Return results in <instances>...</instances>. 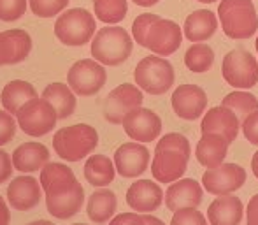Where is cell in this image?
I'll return each mask as SVG.
<instances>
[{"label":"cell","mask_w":258,"mask_h":225,"mask_svg":"<svg viewBox=\"0 0 258 225\" xmlns=\"http://www.w3.org/2000/svg\"><path fill=\"white\" fill-rule=\"evenodd\" d=\"M221 106L234 111L242 125V122H244L251 112L258 111V100H256V97L249 92H232L221 100Z\"/></svg>","instance_id":"31"},{"label":"cell","mask_w":258,"mask_h":225,"mask_svg":"<svg viewBox=\"0 0 258 225\" xmlns=\"http://www.w3.org/2000/svg\"><path fill=\"white\" fill-rule=\"evenodd\" d=\"M183 42V30L172 20L158 18L153 21L144 39L143 48H148L158 57H170L181 48Z\"/></svg>","instance_id":"12"},{"label":"cell","mask_w":258,"mask_h":225,"mask_svg":"<svg viewBox=\"0 0 258 225\" xmlns=\"http://www.w3.org/2000/svg\"><path fill=\"white\" fill-rule=\"evenodd\" d=\"M246 220H248V225H258V194L255 197H251V201L248 202Z\"/></svg>","instance_id":"41"},{"label":"cell","mask_w":258,"mask_h":225,"mask_svg":"<svg viewBox=\"0 0 258 225\" xmlns=\"http://www.w3.org/2000/svg\"><path fill=\"white\" fill-rule=\"evenodd\" d=\"M126 136L137 143H151L162 132V120L155 111L139 107L132 111L123 122Z\"/></svg>","instance_id":"14"},{"label":"cell","mask_w":258,"mask_h":225,"mask_svg":"<svg viewBox=\"0 0 258 225\" xmlns=\"http://www.w3.org/2000/svg\"><path fill=\"white\" fill-rule=\"evenodd\" d=\"M116 208H118L116 194L107 190V188H102V190H97L90 195L88 204H86V213H88V218L93 223L100 225L109 222L114 216Z\"/></svg>","instance_id":"27"},{"label":"cell","mask_w":258,"mask_h":225,"mask_svg":"<svg viewBox=\"0 0 258 225\" xmlns=\"http://www.w3.org/2000/svg\"><path fill=\"white\" fill-rule=\"evenodd\" d=\"M163 199V190L151 180H137L126 192V204L137 213L156 211Z\"/></svg>","instance_id":"18"},{"label":"cell","mask_w":258,"mask_h":225,"mask_svg":"<svg viewBox=\"0 0 258 225\" xmlns=\"http://www.w3.org/2000/svg\"><path fill=\"white\" fill-rule=\"evenodd\" d=\"M16 127L18 122L9 111H0V146H4L13 139L16 134Z\"/></svg>","instance_id":"37"},{"label":"cell","mask_w":258,"mask_h":225,"mask_svg":"<svg viewBox=\"0 0 258 225\" xmlns=\"http://www.w3.org/2000/svg\"><path fill=\"white\" fill-rule=\"evenodd\" d=\"M99 146V134L92 125L76 123L60 129L53 137V148L65 162H79Z\"/></svg>","instance_id":"4"},{"label":"cell","mask_w":258,"mask_h":225,"mask_svg":"<svg viewBox=\"0 0 258 225\" xmlns=\"http://www.w3.org/2000/svg\"><path fill=\"white\" fill-rule=\"evenodd\" d=\"M204 192L197 180L186 178L177 180L167 188L165 192V204L170 211H179L184 208H197L202 202Z\"/></svg>","instance_id":"19"},{"label":"cell","mask_w":258,"mask_h":225,"mask_svg":"<svg viewBox=\"0 0 258 225\" xmlns=\"http://www.w3.org/2000/svg\"><path fill=\"white\" fill-rule=\"evenodd\" d=\"M71 0H30V9L39 18H53L60 14Z\"/></svg>","instance_id":"33"},{"label":"cell","mask_w":258,"mask_h":225,"mask_svg":"<svg viewBox=\"0 0 258 225\" xmlns=\"http://www.w3.org/2000/svg\"><path fill=\"white\" fill-rule=\"evenodd\" d=\"M107 72L104 65L92 58L78 60L67 72V83L76 95L92 97L104 88Z\"/></svg>","instance_id":"10"},{"label":"cell","mask_w":258,"mask_h":225,"mask_svg":"<svg viewBox=\"0 0 258 225\" xmlns=\"http://www.w3.org/2000/svg\"><path fill=\"white\" fill-rule=\"evenodd\" d=\"M35 97H37V92L30 83L23 81V79H14L4 86L0 102H2L4 109L9 111L11 115H16L25 104L30 102Z\"/></svg>","instance_id":"26"},{"label":"cell","mask_w":258,"mask_h":225,"mask_svg":"<svg viewBox=\"0 0 258 225\" xmlns=\"http://www.w3.org/2000/svg\"><path fill=\"white\" fill-rule=\"evenodd\" d=\"M143 107V92L139 86L123 83L116 86L104 100V118L109 123L123 125L125 118L132 111Z\"/></svg>","instance_id":"11"},{"label":"cell","mask_w":258,"mask_h":225,"mask_svg":"<svg viewBox=\"0 0 258 225\" xmlns=\"http://www.w3.org/2000/svg\"><path fill=\"white\" fill-rule=\"evenodd\" d=\"M170 102L179 118L197 120L207 107V95L197 85H181L172 92Z\"/></svg>","instance_id":"16"},{"label":"cell","mask_w":258,"mask_h":225,"mask_svg":"<svg viewBox=\"0 0 258 225\" xmlns=\"http://www.w3.org/2000/svg\"><path fill=\"white\" fill-rule=\"evenodd\" d=\"M134 42L130 34L121 27H104L92 41V57L102 65L116 67L128 60Z\"/></svg>","instance_id":"5"},{"label":"cell","mask_w":258,"mask_h":225,"mask_svg":"<svg viewBox=\"0 0 258 225\" xmlns=\"http://www.w3.org/2000/svg\"><path fill=\"white\" fill-rule=\"evenodd\" d=\"M42 185L34 176H18L7 187V202L18 211H30L42 199Z\"/></svg>","instance_id":"15"},{"label":"cell","mask_w":258,"mask_h":225,"mask_svg":"<svg viewBox=\"0 0 258 225\" xmlns=\"http://www.w3.org/2000/svg\"><path fill=\"white\" fill-rule=\"evenodd\" d=\"M58 120L60 118H58L56 109H54L53 104L49 100H46L44 97L42 99L35 97V99L27 102L16 112L18 127L27 136L32 137H42L46 134H49L56 127Z\"/></svg>","instance_id":"8"},{"label":"cell","mask_w":258,"mask_h":225,"mask_svg":"<svg viewBox=\"0 0 258 225\" xmlns=\"http://www.w3.org/2000/svg\"><path fill=\"white\" fill-rule=\"evenodd\" d=\"M221 74L225 81L234 88H253L258 83V62L248 49H232L223 58Z\"/></svg>","instance_id":"9"},{"label":"cell","mask_w":258,"mask_h":225,"mask_svg":"<svg viewBox=\"0 0 258 225\" xmlns=\"http://www.w3.org/2000/svg\"><path fill=\"white\" fill-rule=\"evenodd\" d=\"M241 127H242V134H244L246 139L256 146L258 144V111L251 112V115L242 122Z\"/></svg>","instance_id":"38"},{"label":"cell","mask_w":258,"mask_h":225,"mask_svg":"<svg viewBox=\"0 0 258 225\" xmlns=\"http://www.w3.org/2000/svg\"><path fill=\"white\" fill-rule=\"evenodd\" d=\"M27 11V0H0V20L16 21Z\"/></svg>","instance_id":"35"},{"label":"cell","mask_w":258,"mask_h":225,"mask_svg":"<svg viewBox=\"0 0 258 225\" xmlns=\"http://www.w3.org/2000/svg\"><path fill=\"white\" fill-rule=\"evenodd\" d=\"M251 169H253V173H255V176L258 178V151L251 158Z\"/></svg>","instance_id":"45"},{"label":"cell","mask_w":258,"mask_h":225,"mask_svg":"<svg viewBox=\"0 0 258 225\" xmlns=\"http://www.w3.org/2000/svg\"><path fill=\"white\" fill-rule=\"evenodd\" d=\"M216 14L209 9L194 11L184 21V35L190 42H206L216 34Z\"/></svg>","instance_id":"25"},{"label":"cell","mask_w":258,"mask_h":225,"mask_svg":"<svg viewBox=\"0 0 258 225\" xmlns=\"http://www.w3.org/2000/svg\"><path fill=\"white\" fill-rule=\"evenodd\" d=\"M93 9L102 23L116 25L125 20L128 13V0H93Z\"/></svg>","instance_id":"30"},{"label":"cell","mask_w":258,"mask_h":225,"mask_svg":"<svg viewBox=\"0 0 258 225\" xmlns=\"http://www.w3.org/2000/svg\"><path fill=\"white\" fill-rule=\"evenodd\" d=\"M244 206L235 195H218L207 208V220L211 225H239L242 222Z\"/></svg>","instance_id":"21"},{"label":"cell","mask_w":258,"mask_h":225,"mask_svg":"<svg viewBox=\"0 0 258 225\" xmlns=\"http://www.w3.org/2000/svg\"><path fill=\"white\" fill-rule=\"evenodd\" d=\"M74 225H86V223H74Z\"/></svg>","instance_id":"49"},{"label":"cell","mask_w":258,"mask_h":225,"mask_svg":"<svg viewBox=\"0 0 258 225\" xmlns=\"http://www.w3.org/2000/svg\"><path fill=\"white\" fill-rule=\"evenodd\" d=\"M191 148L186 136L177 132L165 134L155 148L151 174L158 183H174L188 169Z\"/></svg>","instance_id":"2"},{"label":"cell","mask_w":258,"mask_h":225,"mask_svg":"<svg viewBox=\"0 0 258 225\" xmlns=\"http://www.w3.org/2000/svg\"><path fill=\"white\" fill-rule=\"evenodd\" d=\"M197 2H202V4H211V2H214V0H197Z\"/></svg>","instance_id":"47"},{"label":"cell","mask_w":258,"mask_h":225,"mask_svg":"<svg viewBox=\"0 0 258 225\" xmlns=\"http://www.w3.org/2000/svg\"><path fill=\"white\" fill-rule=\"evenodd\" d=\"M143 215H144V223L146 225H165L162 220L156 218V216H153V215H148V213H143Z\"/></svg>","instance_id":"43"},{"label":"cell","mask_w":258,"mask_h":225,"mask_svg":"<svg viewBox=\"0 0 258 225\" xmlns=\"http://www.w3.org/2000/svg\"><path fill=\"white\" fill-rule=\"evenodd\" d=\"M13 157H9V153L0 150V183H6L11 178V174H13Z\"/></svg>","instance_id":"40"},{"label":"cell","mask_w":258,"mask_h":225,"mask_svg":"<svg viewBox=\"0 0 258 225\" xmlns=\"http://www.w3.org/2000/svg\"><path fill=\"white\" fill-rule=\"evenodd\" d=\"M116 165L105 155H92L85 164V178L93 187H107L116 176Z\"/></svg>","instance_id":"28"},{"label":"cell","mask_w":258,"mask_h":225,"mask_svg":"<svg viewBox=\"0 0 258 225\" xmlns=\"http://www.w3.org/2000/svg\"><path fill=\"white\" fill-rule=\"evenodd\" d=\"M246 183V171L237 164H221L202 174V185L213 195H227Z\"/></svg>","instance_id":"13"},{"label":"cell","mask_w":258,"mask_h":225,"mask_svg":"<svg viewBox=\"0 0 258 225\" xmlns=\"http://www.w3.org/2000/svg\"><path fill=\"white\" fill-rule=\"evenodd\" d=\"M132 2L141 7H151V6H155V4H158L160 0H132Z\"/></svg>","instance_id":"44"},{"label":"cell","mask_w":258,"mask_h":225,"mask_svg":"<svg viewBox=\"0 0 258 225\" xmlns=\"http://www.w3.org/2000/svg\"><path fill=\"white\" fill-rule=\"evenodd\" d=\"M158 18H160L158 14L144 13V14H139V16L134 20V23H132V37L139 46L144 44V39H146V34H148V30H150L151 23L158 20Z\"/></svg>","instance_id":"34"},{"label":"cell","mask_w":258,"mask_h":225,"mask_svg":"<svg viewBox=\"0 0 258 225\" xmlns=\"http://www.w3.org/2000/svg\"><path fill=\"white\" fill-rule=\"evenodd\" d=\"M28 225H54V223L49 222V220H37V222H30Z\"/></svg>","instance_id":"46"},{"label":"cell","mask_w":258,"mask_h":225,"mask_svg":"<svg viewBox=\"0 0 258 225\" xmlns=\"http://www.w3.org/2000/svg\"><path fill=\"white\" fill-rule=\"evenodd\" d=\"M42 97L53 104V107L58 112V118L65 120L76 109V95L72 88L63 83H51L44 88Z\"/></svg>","instance_id":"29"},{"label":"cell","mask_w":258,"mask_h":225,"mask_svg":"<svg viewBox=\"0 0 258 225\" xmlns=\"http://www.w3.org/2000/svg\"><path fill=\"white\" fill-rule=\"evenodd\" d=\"M214 64V51L204 42H195L190 46L184 55V65L190 69L191 72H207Z\"/></svg>","instance_id":"32"},{"label":"cell","mask_w":258,"mask_h":225,"mask_svg":"<svg viewBox=\"0 0 258 225\" xmlns=\"http://www.w3.org/2000/svg\"><path fill=\"white\" fill-rule=\"evenodd\" d=\"M218 16L225 35L234 41L251 39L258 30V14L253 0H221Z\"/></svg>","instance_id":"3"},{"label":"cell","mask_w":258,"mask_h":225,"mask_svg":"<svg viewBox=\"0 0 258 225\" xmlns=\"http://www.w3.org/2000/svg\"><path fill=\"white\" fill-rule=\"evenodd\" d=\"M136 85L150 95H163L174 85L176 72L167 58L153 55L144 57L134 71Z\"/></svg>","instance_id":"6"},{"label":"cell","mask_w":258,"mask_h":225,"mask_svg":"<svg viewBox=\"0 0 258 225\" xmlns=\"http://www.w3.org/2000/svg\"><path fill=\"white\" fill-rule=\"evenodd\" d=\"M228 146H230V141L223 134H216V132L202 134L201 141L197 144V150H195L197 162L207 169L218 167V165L223 164L225 157H227Z\"/></svg>","instance_id":"22"},{"label":"cell","mask_w":258,"mask_h":225,"mask_svg":"<svg viewBox=\"0 0 258 225\" xmlns=\"http://www.w3.org/2000/svg\"><path fill=\"white\" fill-rule=\"evenodd\" d=\"M150 164V151L141 143H125L116 150L114 165L119 176L136 178L141 176Z\"/></svg>","instance_id":"17"},{"label":"cell","mask_w":258,"mask_h":225,"mask_svg":"<svg viewBox=\"0 0 258 225\" xmlns=\"http://www.w3.org/2000/svg\"><path fill=\"white\" fill-rule=\"evenodd\" d=\"M9 220H11L9 208H7L6 201H4L2 195H0V225H9Z\"/></svg>","instance_id":"42"},{"label":"cell","mask_w":258,"mask_h":225,"mask_svg":"<svg viewBox=\"0 0 258 225\" xmlns=\"http://www.w3.org/2000/svg\"><path fill=\"white\" fill-rule=\"evenodd\" d=\"M109 225H146L144 223V215L139 213H121L114 216Z\"/></svg>","instance_id":"39"},{"label":"cell","mask_w":258,"mask_h":225,"mask_svg":"<svg viewBox=\"0 0 258 225\" xmlns=\"http://www.w3.org/2000/svg\"><path fill=\"white\" fill-rule=\"evenodd\" d=\"M32 51V37L25 30L0 32V65H13L27 60Z\"/></svg>","instance_id":"20"},{"label":"cell","mask_w":258,"mask_h":225,"mask_svg":"<svg viewBox=\"0 0 258 225\" xmlns=\"http://www.w3.org/2000/svg\"><path fill=\"white\" fill-rule=\"evenodd\" d=\"M95 18L90 11L74 7L60 14L54 23V35L65 46H85L95 35Z\"/></svg>","instance_id":"7"},{"label":"cell","mask_w":258,"mask_h":225,"mask_svg":"<svg viewBox=\"0 0 258 225\" xmlns=\"http://www.w3.org/2000/svg\"><path fill=\"white\" fill-rule=\"evenodd\" d=\"M49 162V150L42 143H25L13 151V165L27 174L41 171Z\"/></svg>","instance_id":"24"},{"label":"cell","mask_w":258,"mask_h":225,"mask_svg":"<svg viewBox=\"0 0 258 225\" xmlns=\"http://www.w3.org/2000/svg\"><path fill=\"white\" fill-rule=\"evenodd\" d=\"M239 127H241V122H239L237 115L232 109H228V107L220 106V107H213V109H209L204 115L201 123V132L223 134L232 143L237 137Z\"/></svg>","instance_id":"23"},{"label":"cell","mask_w":258,"mask_h":225,"mask_svg":"<svg viewBox=\"0 0 258 225\" xmlns=\"http://www.w3.org/2000/svg\"><path fill=\"white\" fill-rule=\"evenodd\" d=\"M170 225H207V220L195 208H184L179 211H174Z\"/></svg>","instance_id":"36"},{"label":"cell","mask_w":258,"mask_h":225,"mask_svg":"<svg viewBox=\"0 0 258 225\" xmlns=\"http://www.w3.org/2000/svg\"><path fill=\"white\" fill-rule=\"evenodd\" d=\"M255 46H256V53H258V37H256V42H255Z\"/></svg>","instance_id":"48"},{"label":"cell","mask_w":258,"mask_h":225,"mask_svg":"<svg viewBox=\"0 0 258 225\" xmlns=\"http://www.w3.org/2000/svg\"><path fill=\"white\" fill-rule=\"evenodd\" d=\"M41 185L46 194L48 213L58 220L72 218L85 204V190L72 169L65 164L48 162L41 169Z\"/></svg>","instance_id":"1"}]
</instances>
